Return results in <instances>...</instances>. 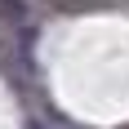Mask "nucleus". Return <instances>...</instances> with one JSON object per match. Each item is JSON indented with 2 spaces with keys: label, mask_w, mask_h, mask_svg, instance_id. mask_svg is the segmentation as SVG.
<instances>
[{
  "label": "nucleus",
  "mask_w": 129,
  "mask_h": 129,
  "mask_svg": "<svg viewBox=\"0 0 129 129\" xmlns=\"http://www.w3.org/2000/svg\"><path fill=\"white\" fill-rule=\"evenodd\" d=\"M62 129H71V125H62Z\"/></svg>",
  "instance_id": "nucleus-2"
},
{
  "label": "nucleus",
  "mask_w": 129,
  "mask_h": 129,
  "mask_svg": "<svg viewBox=\"0 0 129 129\" xmlns=\"http://www.w3.org/2000/svg\"><path fill=\"white\" fill-rule=\"evenodd\" d=\"M22 129H49V125H40V120H27V125Z\"/></svg>",
  "instance_id": "nucleus-1"
}]
</instances>
